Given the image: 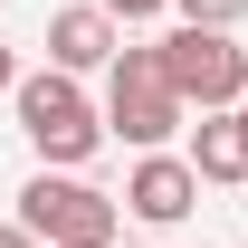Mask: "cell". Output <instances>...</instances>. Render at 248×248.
<instances>
[{"label":"cell","mask_w":248,"mask_h":248,"mask_svg":"<svg viewBox=\"0 0 248 248\" xmlns=\"http://www.w3.org/2000/svg\"><path fill=\"white\" fill-rule=\"evenodd\" d=\"M182 124H191V105L172 95V77H162V38L153 48H124V58L105 67V134H124L134 153H162Z\"/></svg>","instance_id":"obj_1"},{"label":"cell","mask_w":248,"mask_h":248,"mask_svg":"<svg viewBox=\"0 0 248 248\" xmlns=\"http://www.w3.org/2000/svg\"><path fill=\"white\" fill-rule=\"evenodd\" d=\"M10 105H19V134L38 143V162H48V172H77V162L105 143V115H95L86 86H77V77H58V67L19 77V95H10Z\"/></svg>","instance_id":"obj_2"},{"label":"cell","mask_w":248,"mask_h":248,"mask_svg":"<svg viewBox=\"0 0 248 248\" xmlns=\"http://www.w3.org/2000/svg\"><path fill=\"white\" fill-rule=\"evenodd\" d=\"M162 77H172V95L201 105V115H239L248 105V48L229 29H172L162 38Z\"/></svg>","instance_id":"obj_3"},{"label":"cell","mask_w":248,"mask_h":248,"mask_svg":"<svg viewBox=\"0 0 248 248\" xmlns=\"http://www.w3.org/2000/svg\"><path fill=\"white\" fill-rule=\"evenodd\" d=\"M115 219H124V201H105V191L77 182V172H38V182L19 191V229H29L38 248H86V239L115 248Z\"/></svg>","instance_id":"obj_4"},{"label":"cell","mask_w":248,"mask_h":248,"mask_svg":"<svg viewBox=\"0 0 248 248\" xmlns=\"http://www.w3.org/2000/svg\"><path fill=\"white\" fill-rule=\"evenodd\" d=\"M124 210L143 219V229H182V219L201 210V172H191V153H143L134 172H124Z\"/></svg>","instance_id":"obj_5"},{"label":"cell","mask_w":248,"mask_h":248,"mask_svg":"<svg viewBox=\"0 0 248 248\" xmlns=\"http://www.w3.org/2000/svg\"><path fill=\"white\" fill-rule=\"evenodd\" d=\"M115 58H124V38H115V19L95 0H77V10L48 19V67L58 77H86V67H115Z\"/></svg>","instance_id":"obj_6"},{"label":"cell","mask_w":248,"mask_h":248,"mask_svg":"<svg viewBox=\"0 0 248 248\" xmlns=\"http://www.w3.org/2000/svg\"><path fill=\"white\" fill-rule=\"evenodd\" d=\"M191 172H201V182H248V134H239V115H201V124H191Z\"/></svg>","instance_id":"obj_7"},{"label":"cell","mask_w":248,"mask_h":248,"mask_svg":"<svg viewBox=\"0 0 248 248\" xmlns=\"http://www.w3.org/2000/svg\"><path fill=\"white\" fill-rule=\"evenodd\" d=\"M182 10V29H239L248 19V0H172Z\"/></svg>","instance_id":"obj_8"},{"label":"cell","mask_w":248,"mask_h":248,"mask_svg":"<svg viewBox=\"0 0 248 248\" xmlns=\"http://www.w3.org/2000/svg\"><path fill=\"white\" fill-rule=\"evenodd\" d=\"M105 19H153V10H172V0H95Z\"/></svg>","instance_id":"obj_9"},{"label":"cell","mask_w":248,"mask_h":248,"mask_svg":"<svg viewBox=\"0 0 248 248\" xmlns=\"http://www.w3.org/2000/svg\"><path fill=\"white\" fill-rule=\"evenodd\" d=\"M0 95H19V58H10V48H0Z\"/></svg>","instance_id":"obj_10"},{"label":"cell","mask_w":248,"mask_h":248,"mask_svg":"<svg viewBox=\"0 0 248 248\" xmlns=\"http://www.w3.org/2000/svg\"><path fill=\"white\" fill-rule=\"evenodd\" d=\"M0 248H38V239H29V229H19V219H0Z\"/></svg>","instance_id":"obj_11"},{"label":"cell","mask_w":248,"mask_h":248,"mask_svg":"<svg viewBox=\"0 0 248 248\" xmlns=\"http://www.w3.org/2000/svg\"><path fill=\"white\" fill-rule=\"evenodd\" d=\"M239 134H248V105H239Z\"/></svg>","instance_id":"obj_12"},{"label":"cell","mask_w":248,"mask_h":248,"mask_svg":"<svg viewBox=\"0 0 248 248\" xmlns=\"http://www.w3.org/2000/svg\"><path fill=\"white\" fill-rule=\"evenodd\" d=\"M86 248H105V239H86Z\"/></svg>","instance_id":"obj_13"},{"label":"cell","mask_w":248,"mask_h":248,"mask_svg":"<svg viewBox=\"0 0 248 248\" xmlns=\"http://www.w3.org/2000/svg\"><path fill=\"white\" fill-rule=\"evenodd\" d=\"M153 248H172V239H153Z\"/></svg>","instance_id":"obj_14"}]
</instances>
